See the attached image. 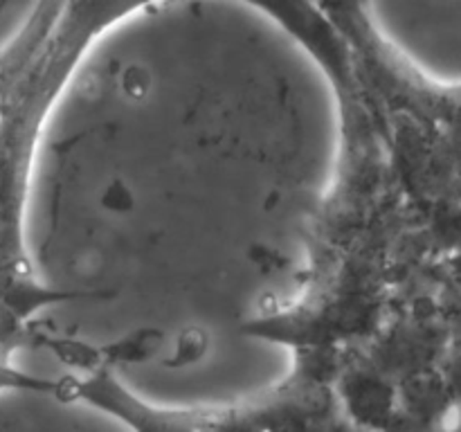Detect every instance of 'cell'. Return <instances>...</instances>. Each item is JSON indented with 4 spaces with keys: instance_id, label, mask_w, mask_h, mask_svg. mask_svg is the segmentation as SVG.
<instances>
[{
    "instance_id": "cell-1",
    "label": "cell",
    "mask_w": 461,
    "mask_h": 432,
    "mask_svg": "<svg viewBox=\"0 0 461 432\" xmlns=\"http://www.w3.org/2000/svg\"><path fill=\"white\" fill-rule=\"evenodd\" d=\"M354 160L340 63L273 0H122L75 45L23 158L25 345L63 374L185 376L293 354Z\"/></svg>"
},
{
    "instance_id": "cell-2",
    "label": "cell",
    "mask_w": 461,
    "mask_h": 432,
    "mask_svg": "<svg viewBox=\"0 0 461 432\" xmlns=\"http://www.w3.org/2000/svg\"><path fill=\"white\" fill-rule=\"evenodd\" d=\"M383 52L437 94H461V0H358Z\"/></svg>"
},
{
    "instance_id": "cell-3",
    "label": "cell",
    "mask_w": 461,
    "mask_h": 432,
    "mask_svg": "<svg viewBox=\"0 0 461 432\" xmlns=\"http://www.w3.org/2000/svg\"><path fill=\"white\" fill-rule=\"evenodd\" d=\"M45 0H0V63L16 50Z\"/></svg>"
}]
</instances>
